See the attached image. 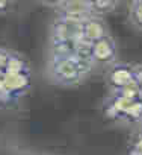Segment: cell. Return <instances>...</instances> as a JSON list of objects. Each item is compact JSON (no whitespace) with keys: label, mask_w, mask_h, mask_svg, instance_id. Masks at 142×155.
<instances>
[{"label":"cell","mask_w":142,"mask_h":155,"mask_svg":"<svg viewBox=\"0 0 142 155\" xmlns=\"http://www.w3.org/2000/svg\"><path fill=\"white\" fill-rule=\"evenodd\" d=\"M79 2H82V3H85V5L88 6L89 3H92V2H94V0H79Z\"/></svg>","instance_id":"cell-15"},{"label":"cell","mask_w":142,"mask_h":155,"mask_svg":"<svg viewBox=\"0 0 142 155\" xmlns=\"http://www.w3.org/2000/svg\"><path fill=\"white\" fill-rule=\"evenodd\" d=\"M41 2L44 3V5H47V6H62L66 0H41Z\"/></svg>","instance_id":"cell-14"},{"label":"cell","mask_w":142,"mask_h":155,"mask_svg":"<svg viewBox=\"0 0 142 155\" xmlns=\"http://www.w3.org/2000/svg\"><path fill=\"white\" fill-rule=\"evenodd\" d=\"M106 78H107V84L112 87V90L125 87V85L134 82L133 65L124 64V62H113V64H110V68H109Z\"/></svg>","instance_id":"cell-4"},{"label":"cell","mask_w":142,"mask_h":155,"mask_svg":"<svg viewBox=\"0 0 142 155\" xmlns=\"http://www.w3.org/2000/svg\"><path fill=\"white\" fill-rule=\"evenodd\" d=\"M137 99L142 101V88H139V93H137Z\"/></svg>","instance_id":"cell-16"},{"label":"cell","mask_w":142,"mask_h":155,"mask_svg":"<svg viewBox=\"0 0 142 155\" xmlns=\"http://www.w3.org/2000/svg\"><path fill=\"white\" fill-rule=\"evenodd\" d=\"M79 38V26L68 25L60 20H54L51 26L50 41H63V40H76Z\"/></svg>","instance_id":"cell-6"},{"label":"cell","mask_w":142,"mask_h":155,"mask_svg":"<svg viewBox=\"0 0 142 155\" xmlns=\"http://www.w3.org/2000/svg\"><path fill=\"white\" fill-rule=\"evenodd\" d=\"M128 17L131 25L142 31V0H131L128 8Z\"/></svg>","instance_id":"cell-8"},{"label":"cell","mask_w":142,"mask_h":155,"mask_svg":"<svg viewBox=\"0 0 142 155\" xmlns=\"http://www.w3.org/2000/svg\"><path fill=\"white\" fill-rule=\"evenodd\" d=\"M9 55H11V52H8V50H5V49L0 47V71L6 68V64H8V58H9Z\"/></svg>","instance_id":"cell-12"},{"label":"cell","mask_w":142,"mask_h":155,"mask_svg":"<svg viewBox=\"0 0 142 155\" xmlns=\"http://www.w3.org/2000/svg\"><path fill=\"white\" fill-rule=\"evenodd\" d=\"M107 34H109V31H107V26L104 25V21L101 18L95 17L94 14L89 15L88 18H85L79 25V38L86 43H94Z\"/></svg>","instance_id":"cell-3"},{"label":"cell","mask_w":142,"mask_h":155,"mask_svg":"<svg viewBox=\"0 0 142 155\" xmlns=\"http://www.w3.org/2000/svg\"><path fill=\"white\" fill-rule=\"evenodd\" d=\"M94 64L77 53L71 55H50L47 71L50 79L60 85H77L92 70Z\"/></svg>","instance_id":"cell-1"},{"label":"cell","mask_w":142,"mask_h":155,"mask_svg":"<svg viewBox=\"0 0 142 155\" xmlns=\"http://www.w3.org/2000/svg\"><path fill=\"white\" fill-rule=\"evenodd\" d=\"M118 49L115 40L107 34L101 37L100 40L91 43L89 46V58L92 64H101V65H110L116 62Z\"/></svg>","instance_id":"cell-2"},{"label":"cell","mask_w":142,"mask_h":155,"mask_svg":"<svg viewBox=\"0 0 142 155\" xmlns=\"http://www.w3.org/2000/svg\"><path fill=\"white\" fill-rule=\"evenodd\" d=\"M12 8V0H0V14H5Z\"/></svg>","instance_id":"cell-13"},{"label":"cell","mask_w":142,"mask_h":155,"mask_svg":"<svg viewBox=\"0 0 142 155\" xmlns=\"http://www.w3.org/2000/svg\"><path fill=\"white\" fill-rule=\"evenodd\" d=\"M131 101H133V99L124 97V96H121L119 93L112 91L110 96L106 99L104 107H103L106 117L110 119V120H121V119H122V114H124V111H125V108L128 107V104H130Z\"/></svg>","instance_id":"cell-5"},{"label":"cell","mask_w":142,"mask_h":155,"mask_svg":"<svg viewBox=\"0 0 142 155\" xmlns=\"http://www.w3.org/2000/svg\"><path fill=\"white\" fill-rule=\"evenodd\" d=\"M133 78L139 88H142V64L133 65Z\"/></svg>","instance_id":"cell-10"},{"label":"cell","mask_w":142,"mask_h":155,"mask_svg":"<svg viewBox=\"0 0 142 155\" xmlns=\"http://www.w3.org/2000/svg\"><path fill=\"white\" fill-rule=\"evenodd\" d=\"M122 122L125 123H140L142 122V101L140 99H133L128 107L125 108L124 114H122Z\"/></svg>","instance_id":"cell-7"},{"label":"cell","mask_w":142,"mask_h":155,"mask_svg":"<svg viewBox=\"0 0 142 155\" xmlns=\"http://www.w3.org/2000/svg\"><path fill=\"white\" fill-rule=\"evenodd\" d=\"M118 3V0H94L92 3L88 5V9L91 11V14H104V12H110L115 9Z\"/></svg>","instance_id":"cell-9"},{"label":"cell","mask_w":142,"mask_h":155,"mask_svg":"<svg viewBox=\"0 0 142 155\" xmlns=\"http://www.w3.org/2000/svg\"><path fill=\"white\" fill-rule=\"evenodd\" d=\"M130 152H131V153H140V155H142V132L133 140Z\"/></svg>","instance_id":"cell-11"}]
</instances>
